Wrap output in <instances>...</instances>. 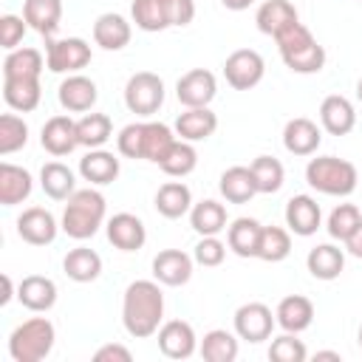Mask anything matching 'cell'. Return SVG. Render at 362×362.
<instances>
[{"label": "cell", "mask_w": 362, "mask_h": 362, "mask_svg": "<svg viewBox=\"0 0 362 362\" xmlns=\"http://www.w3.org/2000/svg\"><path fill=\"white\" fill-rule=\"evenodd\" d=\"M40 76H3V99L11 110L28 113L40 105Z\"/></svg>", "instance_id": "ffe728a7"}, {"label": "cell", "mask_w": 362, "mask_h": 362, "mask_svg": "<svg viewBox=\"0 0 362 362\" xmlns=\"http://www.w3.org/2000/svg\"><path fill=\"white\" fill-rule=\"evenodd\" d=\"M362 223V212H359V206H354V204H339V206H334L331 209V215H328V235L334 238V240H348L351 235H354V229Z\"/></svg>", "instance_id": "f6af8a7d"}, {"label": "cell", "mask_w": 362, "mask_h": 362, "mask_svg": "<svg viewBox=\"0 0 362 362\" xmlns=\"http://www.w3.org/2000/svg\"><path fill=\"white\" fill-rule=\"evenodd\" d=\"M345 249L354 255V257H362V223L354 229V235L345 240Z\"/></svg>", "instance_id": "f5cc1de1"}, {"label": "cell", "mask_w": 362, "mask_h": 362, "mask_svg": "<svg viewBox=\"0 0 362 362\" xmlns=\"http://www.w3.org/2000/svg\"><path fill=\"white\" fill-rule=\"evenodd\" d=\"M25 141H28V124L14 113H3L0 116V156H11L23 150Z\"/></svg>", "instance_id": "ee69618b"}, {"label": "cell", "mask_w": 362, "mask_h": 362, "mask_svg": "<svg viewBox=\"0 0 362 362\" xmlns=\"http://www.w3.org/2000/svg\"><path fill=\"white\" fill-rule=\"evenodd\" d=\"M356 99H359V102H362V79H359V82H356Z\"/></svg>", "instance_id": "6f0895ef"}, {"label": "cell", "mask_w": 362, "mask_h": 362, "mask_svg": "<svg viewBox=\"0 0 362 362\" xmlns=\"http://www.w3.org/2000/svg\"><path fill=\"white\" fill-rule=\"evenodd\" d=\"M17 300L28 311L42 314V311L54 308V303H57V283L51 277H42V274H28L17 286Z\"/></svg>", "instance_id": "d6986e66"}, {"label": "cell", "mask_w": 362, "mask_h": 362, "mask_svg": "<svg viewBox=\"0 0 362 362\" xmlns=\"http://www.w3.org/2000/svg\"><path fill=\"white\" fill-rule=\"evenodd\" d=\"M25 28H28L25 17H17V14H3V17H0V45H3L6 51H14V48L23 42Z\"/></svg>", "instance_id": "681fc988"}, {"label": "cell", "mask_w": 362, "mask_h": 362, "mask_svg": "<svg viewBox=\"0 0 362 362\" xmlns=\"http://www.w3.org/2000/svg\"><path fill=\"white\" fill-rule=\"evenodd\" d=\"M201 356L206 362H235L238 359V337L226 328H212L201 339Z\"/></svg>", "instance_id": "d590c367"}, {"label": "cell", "mask_w": 362, "mask_h": 362, "mask_svg": "<svg viewBox=\"0 0 362 362\" xmlns=\"http://www.w3.org/2000/svg\"><path fill=\"white\" fill-rule=\"evenodd\" d=\"M116 150L124 158H144V122H133L119 130Z\"/></svg>", "instance_id": "7dc6e473"}, {"label": "cell", "mask_w": 362, "mask_h": 362, "mask_svg": "<svg viewBox=\"0 0 362 362\" xmlns=\"http://www.w3.org/2000/svg\"><path fill=\"white\" fill-rule=\"evenodd\" d=\"M105 229H107V240H110L116 249H122V252H136V249H141L144 240H147V229H144L141 218H136V215H130V212L113 215Z\"/></svg>", "instance_id": "e0dca14e"}, {"label": "cell", "mask_w": 362, "mask_h": 362, "mask_svg": "<svg viewBox=\"0 0 362 362\" xmlns=\"http://www.w3.org/2000/svg\"><path fill=\"white\" fill-rule=\"evenodd\" d=\"M274 42H277L280 57H283L288 71H294V74H320L322 71L325 48L314 40V34L303 23H294L291 28L277 34Z\"/></svg>", "instance_id": "7a4b0ae2"}, {"label": "cell", "mask_w": 362, "mask_h": 362, "mask_svg": "<svg viewBox=\"0 0 362 362\" xmlns=\"http://www.w3.org/2000/svg\"><path fill=\"white\" fill-rule=\"evenodd\" d=\"M320 141H322L320 127L311 119H305V116L288 119L286 127H283V147L291 156H314L317 147H320Z\"/></svg>", "instance_id": "2e32d148"}, {"label": "cell", "mask_w": 362, "mask_h": 362, "mask_svg": "<svg viewBox=\"0 0 362 362\" xmlns=\"http://www.w3.org/2000/svg\"><path fill=\"white\" fill-rule=\"evenodd\" d=\"M320 122L331 136H348L356 124V110L345 96L331 93L320 105Z\"/></svg>", "instance_id": "44dd1931"}, {"label": "cell", "mask_w": 362, "mask_h": 362, "mask_svg": "<svg viewBox=\"0 0 362 362\" xmlns=\"http://www.w3.org/2000/svg\"><path fill=\"white\" fill-rule=\"evenodd\" d=\"M291 252V235L283 226H263L260 229V243H257V257L266 263H280Z\"/></svg>", "instance_id": "ab89813d"}, {"label": "cell", "mask_w": 362, "mask_h": 362, "mask_svg": "<svg viewBox=\"0 0 362 362\" xmlns=\"http://www.w3.org/2000/svg\"><path fill=\"white\" fill-rule=\"evenodd\" d=\"M305 181L311 189L322 192V195H337L345 198L356 189L359 173L351 161L337 158V156H317L305 164Z\"/></svg>", "instance_id": "277c9868"}, {"label": "cell", "mask_w": 362, "mask_h": 362, "mask_svg": "<svg viewBox=\"0 0 362 362\" xmlns=\"http://www.w3.org/2000/svg\"><path fill=\"white\" fill-rule=\"evenodd\" d=\"M215 93H218V82L206 68H192L175 82V96L184 107H209Z\"/></svg>", "instance_id": "30bf717a"}, {"label": "cell", "mask_w": 362, "mask_h": 362, "mask_svg": "<svg viewBox=\"0 0 362 362\" xmlns=\"http://www.w3.org/2000/svg\"><path fill=\"white\" fill-rule=\"evenodd\" d=\"M164 320V294L156 280H133L124 288L122 300V322L124 331L136 339H147L158 334Z\"/></svg>", "instance_id": "6da1fadb"}, {"label": "cell", "mask_w": 362, "mask_h": 362, "mask_svg": "<svg viewBox=\"0 0 362 362\" xmlns=\"http://www.w3.org/2000/svg\"><path fill=\"white\" fill-rule=\"evenodd\" d=\"M130 23L122 17V14H99L96 23H93V42L105 51H122L127 42H130Z\"/></svg>", "instance_id": "d4e9b609"}, {"label": "cell", "mask_w": 362, "mask_h": 362, "mask_svg": "<svg viewBox=\"0 0 362 362\" xmlns=\"http://www.w3.org/2000/svg\"><path fill=\"white\" fill-rule=\"evenodd\" d=\"M274 317H277V325H280L283 331L300 334V331H305V328L311 325V320H314V305H311V300L303 297V294H288V297H283V300L277 303Z\"/></svg>", "instance_id": "484cf974"}, {"label": "cell", "mask_w": 362, "mask_h": 362, "mask_svg": "<svg viewBox=\"0 0 362 362\" xmlns=\"http://www.w3.org/2000/svg\"><path fill=\"white\" fill-rule=\"evenodd\" d=\"M189 223L192 229L204 238V235H221L226 229V206L206 198V201H198L192 204L189 209Z\"/></svg>", "instance_id": "e575fe53"}, {"label": "cell", "mask_w": 362, "mask_h": 362, "mask_svg": "<svg viewBox=\"0 0 362 362\" xmlns=\"http://www.w3.org/2000/svg\"><path fill=\"white\" fill-rule=\"evenodd\" d=\"M11 300V277L3 274V294H0V305H6Z\"/></svg>", "instance_id": "11a10c76"}, {"label": "cell", "mask_w": 362, "mask_h": 362, "mask_svg": "<svg viewBox=\"0 0 362 362\" xmlns=\"http://www.w3.org/2000/svg\"><path fill=\"white\" fill-rule=\"evenodd\" d=\"M119 170H122L119 158H116L113 153L102 150V147H96V150H90V153H85V156L79 158V175H82L85 181H90L93 187L113 184V181L119 178Z\"/></svg>", "instance_id": "7402d4cb"}, {"label": "cell", "mask_w": 362, "mask_h": 362, "mask_svg": "<svg viewBox=\"0 0 362 362\" xmlns=\"http://www.w3.org/2000/svg\"><path fill=\"white\" fill-rule=\"evenodd\" d=\"M62 269L74 283H93L102 274V257L88 246H76L65 255Z\"/></svg>", "instance_id": "836d02e7"}, {"label": "cell", "mask_w": 362, "mask_h": 362, "mask_svg": "<svg viewBox=\"0 0 362 362\" xmlns=\"http://www.w3.org/2000/svg\"><path fill=\"white\" fill-rule=\"evenodd\" d=\"M124 105L136 116H153L164 105V82L153 71H139L124 85Z\"/></svg>", "instance_id": "8992f818"}, {"label": "cell", "mask_w": 362, "mask_h": 362, "mask_svg": "<svg viewBox=\"0 0 362 362\" xmlns=\"http://www.w3.org/2000/svg\"><path fill=\"white\" fill-rule=\"evenodd\" d=\"M167 14L170 25H189L195 17V0H167Z\"/></svg>", "instance_id": "f907efd6"}, {"label": "cell", "mask_w": 362, "mask_h": 362, "mask_svg": "<svg viewBox=\"0 0 362 362\" xmlns=\"http://www.w3.org/2000/svg\"><path fill=\"white\" fill-rule=\"evenodd\" d=\"M277 317L272 314V308L266 303H243L235 311V334L246 342H263L272 337Z\"/></svg>", "instance_id": "9c48e42d"}, {"label": "cell", "mask_w": 362, "mask_h": 362, "mask_svg": "<svg viewBox=\"0 0 362 362\" xmlns=\"http://www.w3.org/2000/svg\"><path fill=\"white\" fill-rule=\"evenodd\" d=\"M105 195L99 189H76L62 212V232L74 240H88L105 223Z\"/></svg>", "instance_id": "3957f363"}, {"label": "cell", "mask_w": 362, "mask_h": 362, "mask_svg": "<svg viewBox=\"0 0 362 362\" xmlns=\"http://www.w3.org/2000/svg\"><path fill=\"white\" fill-rule=\"evenodd\" d=\"M198 348V337L189 322L184 320H170L158 328V351L167 359H189Z\"/></svg>", "instance_id": "8fae6325"}, {"label": "cell", "mask_w": 362, "mask_h": 362, "mask_svg": "<svg viewBox=\"0 0 362 362\" xmlns=\"http://www.w3.org/2000/svg\"><path fill=\"white\" fill-rule=\"evenodd\" d=\"M158 167L173 175V178H184L189 175L195 167H198V153L192 147V141H184V139H175V144L167 150V156L158 161Z\"/></svg>", "instance_id": "74e56055"}, {"label": "cell", "mask_w": 362, "mask_h": 362, "mask_svg": "<svg viewBox=\"0 0 362 362\" xmlns=\"http://www.w3.org/2000/svg\"><path fill=\"white\" fill-rule=\"evenodd\" d=\"M252 175H255V184H257V192L263 195H272L283 187V178H286V170L283 164L274 158V156H257L252 164H249Z\"/></svg>", "instance_id": "b9f144b4"}, {"label": "cell", "mask_w": 362, "mask_h": 362, "mask_svg": "<svg viewBox=\"0 0 362 362\" xmlns=\"http://www.w3.org/2000/svg\"><path fill=\"white\" fill-rule=\"evenodd\" d=\"M57 339V331L51 320L45 317H31L23 325H17L8 337V354L14 362H40L51 354Z\"/></svg>", "instance_id": "5b68a950"}, {"label": "cell", "mask_w": 362, "mask_h": 362, "mask_svg": "<svg viewBox=\"0 0 362 362\" xmlns=\"http://www.w3.org/2000/svg\"><path fill=\"white\" fill-rule=\"evenodd\" d=\"M34 189V178L25 167H17L11 161L0 164V204L3 206H14L23 204Z\"/></svg>", "instance_id": "603a6c76"}, {"label": "cell", "mask_w": 362, "mask_h": 362, "mask_svg": "<svg viewBox=\"0 0 362 362\" xmlns=\"http://www.w3.org/2000/svg\"><path fill=\"white\" fill-rule=\"evenodd\" d=\"M173 144H175L173 127H167L164 122H144V161L158 164Z\"/></svg>", "instance_id": "7bdbcfd3"}, {"label": "cell", "mask_w": 362, "mask_h": 362, "mask_svg": "<svg viewBox=\"0 0 362 362\" xmlns=\"http://www.w3.org/2000/svg\"><path fill=\"white\" fill-rule=\"evenodd\" d=\"M40 187L48 198L54 201H68L74 192H76V181H74V173L71 167H65L62 161H48L42 164L40 170Z\"/></svg>", "instance_id": "d6a6232c"}, {"label": "cell", "mask_w": 362, "mask_h": 362, "mask_svg": "<svg viewBox=\"0 0 362 362\" xmlns=\"http://www.w3.org/2000/svg\"><path fill=\"white\" fill-rule=\"evenodd\" d=\"M23 17H25L28 28H34L42 37H51L62 20V0H25Z\"/></svg>", "instance_id": "83f0119b"}, {"label": "cell", "mask_w": 362, "mask_h": 362, "mask_svg": "<svg viewBox=\"0 0 362 362\" xmlns=\"http://www.w3.org/2000/svg\"><path fill=\"white\" fill-rule=\"evenodd\" d=\"M130 14H133V23L141 31H164V28H170L167 0H133Z\"/></svg>", "instance_id": "f35d334b"}, {"label": "cell", "mask_w": 362, "mask_h": 362, "mask_svg": "<svg viewBox=\"0 0 362 362\" xmlns=\"http://www.w3.org/2000/svg\"><path fill=\"white\" fill-rule=\"evenodd\" d=\"M40 141H42V147H45L51 156H57V158L74 153V147H79L76 122H74L71 116H51V119L42 124Z\"/></svg>", "instance_id": "9a60e30c"}, {"label": "cell", "mask_w": 362, "mask_h": 362, "mask_svg": "<svg viewBox=\"0 0 362 362\" xmlns=\"http://www.w3.org/2000/svg\"><path fill=\"white\" fill-rule=\"evenodd\" d=\"M263 74H266V62L255 48H238L223 62V76L235 90L255 88L263 79Z\"/></svg>", "instance_id": "ba28073f"}, {"label": "cell", "mask_w": 362, "mask_h": 362, "mask_svg": "<svg viewBox=\"0 0 362 362\" xmlns=\"http://www.w3.org/2000/svg\"><path fill=\"white\" fill-rule=\"evenodd\" d=\"M218 127V116L209 107H187L175 119V136L184 141H206Z\"/></svg>", "instance_id": "4316f807"}, {"label": "cell", "mask_w": 362, "mask_h": 362, "mask_svg": "<svg viewBox=\"0 0 362 362\" xmlns=\"http://www.w3.org/2000/svg\"><path fill=\"white\" fill-rule=\"evenodd\" d=\"M218 189L221 195L229 201V204H246L257 195V184H255V175L249 167H229L221 173V181H218Z\"/></svg>", "instance_id": "f1b7e54d"}, {"label": "cell", "mask_w": 362, "mask_h": 362, "mask_svg": "<svg viewBox=\"0 0 362 362\" xmlns=\"http://www.w3.org/2000/svg\"><path fill=\"white\" fill-rule=\"evenodd\" d=\"M255 23L263 34L277 37L286 28H291L294 23H300V14L288 0H266V3H260L257 14H255Z\"/></svg>", "instance_id": "cb8c5ba5"}, {"label": "cell", "mask_w": 362, "mask_h": 362, "mask_svg": "<svg viewBox=\"0 0 362 362\" xmlns=\"http://www.w3.org/2000/svg\"><path fill=\"white\" fill-rule=\"evenodd\" d=\"M359 3H362V0H359Z\"/></svg>", "instance_id": "91938a15"}, {"label": "cell", "mask_w": 362, "mask_h": 362, "mask_svg": "<svg viewBox=\"0 0 362 362\" xmlns=\"http://www.w3.org/2000/svg\"><path fill=\"white\" fill-rule=\"evenodd\" d=\"M192 257H195V263H198V266H206V269L221 266V263H223V257H226V243H223V240H218V235H204V238L195 243Z\"/></svg>", "instance_id": "c3c4849f"}, {"label": "cell", "mask_w": 362, "mask_h": 362, "mask_svg": "<svg viewBox=\"0 0 362 362\" xmlns=\"http://www.w3.org/2000/svg\"><path fill=\"white\" fill-rule=\"evenodd\" d=\"M305 266H308L311 277H317V280H337L345 269V255L334 243H320L308 252Z\"/></svg>", "instance_id": "1f68e13d"}, {"label": "cell", "mask_w": 362, "mask_h": 362, "mask_svg": "<svg viewBox=\"0 0 362 362\" xmlns=\"http://www.w3.org/2000/svg\"><path fill=\"white\" fill-rule=\"evenodd\" d=\"M221 3H223L229 11H243V8H249L255 0H221Z\"/></svg>", "instance_id": "db71d44e"}, {"label": "cell", "mask_w": 362, "mask_h": 362, "mask_svg": "<svg viewBox=\"0 0 362 362\" xmlns=\"http://www.w3.org/2000/svg\"><path fill=\"white\" fill-rule=\"evenodd\" d=\"M192 263L195 257H189L181 249H164L153 257V277L164 286H184L192 277Z\"/></svg>", "instance_id": "5bb4252c"}, {"label": "cell", "mask_w": 362, "mask_h": 362, "mask_svg": "<svg viewBox=\"0 0 362 362\" xmlns=\"http://www.w3.org/2000/svg\"><path fill=\"white\" fill-rule=\"evenodd\" d=\"M260 223L255 218H235L226 226V246L238 257H257V243H260Z\"/></svg>", "instance_id": "4dcf8cb0"}, {"label": "cell", "mask_w": 362, "mask_h": 362, "mask_svg": "<svg viewBox=\"0 0 362 362\" xmlns=\"http://www.w3.org/2000/svg\"><path fill=\"white\" fill-rule=\"evenodd\" d=\"M189 209H192V192L184 181H167L158 187V192H156V212L158 215L175 221L181 215H187Z\"/></svg>", "instance_id": "f546056e"}, {"label": "cell", "mask_w": 362, "mask_h": 362, "mask_svg": "<svg viewBox=\"0 0 362 362\" xmlns=\"http://www.w3.org/2000/svg\"><path fill=\"white\" fill-rule=\"evenodd\" d=\"M314 359H337V362H339V354H337V351H317Z\"/></svg>", "instance_id": "9f6ffc18"}, {"label": "cell", "mask_w": 362, "mask_h": 362, "mask_svg": "<svg viewBox=\"0 0 362 362\" xmlns=\"http://www.w3.org/2000/svg\"><path fill=\"white\" fill-rule=\"evenodd\" d=\"M130 359H133V354H130L124 345H116V342L102 345V348L93 354V362H130Z\"/></svg>", "instance_id": "816d5d0a"}, {"label": "cell", "mask_w": 362, "mask_h": 362, "mask_svg": "<svg viewBox=\"0 0 362 362\" xmlns=\"http://www.w3.org/2000/svg\"><path fill=\"white\" fill-rule=\"evenodd\" d=\"M320 221H322V212H320V204L311 195L288 198V204H286V226L294 235H300V238L314 235L320 229Z\"/></svg>", "instance_id": "ac0fdd59"}, {"label": "cell", "mask_w": 362, "mask_h": 362, "mask_svg": "<svg viewBox=\"0 0 362 362\" xmlns=\"http://www.w3.org/2000/svg\"><path fill=\"white\" fill-rule=\"evenodd\" d=\"M359 348H362V325H359Z\"/></svg>", "instance_id": "680465c9"}, {"label": "cell", "mask_w": 362, "mask_h": 362, "mask_svg": "<svg viewBox=\"0 0 362 362\" xmlns=\"http://www.w3.org/2000/svg\"><path fill=\"white\" fill-rule=\"evenodd\" d=\"M76 136H79L82 147L96 150V147H102L113 136V122H110L107 113H85L76 122Z\"/></svg>", "instance_id": "8d00e7d4"}, {"label": "cell", "mask_w": 362, "mask_h": 362, "mask_svg": "<svg viewBox=\"0 0 362 362\" xmlns=\"http://www.w3.org/2000/svg\"><path fill=\"white\" fill-rule=\"evenodd\" d=\"M45 59L37 48H14L3 59V76H40Z\"/></svg>", "instance_id": "60d3db41"}, {"label": "cell", "mask_w": 362, "mask_h": 362, "mask_svg": "<svg viewBox=\"0 0 362 362\" xmlns=\"http://www.w3.org/2000/svg\"><path fill=\"white\" fill-rule=\"evenodd\" d=\"M57 218L42 206H28L17 218V235L31 246H48L57 238Z\"/></svg>", "instance_id": "7c38bea8"}, {"label": "cell", "mask_w": 362, "mask_h": 362, "mask_svg": "<svg viewBox=\"0 0 362 362\" xmlns=\"http://www.w3.org/2000/svg\"><path fill=\"white\" fill-rule=\"evenodd\" d=\"M59 105L68 110V113H85L96 105L99 99V90H96V82L82 76V74H68V79L59 82Z\"/></svg>", "instance_id": "4fadbf2b"}, {"label": "cell", "mask_w": 362, "mask_h": 362, "mask_svg": "<svg viewBox=\"0 0 362 362\" xmlns=\"http://www.w3.org/2000/svg\"><path fill=\"white\" fill-rule=\"evenodd\" d=\"M90 62V45L82 37H45V68L51 74H76Z\"/></svg>", "instance_id": "52a82bcc"}, {"label": "cell", "mask_w": 362, "mask_h": 362, "mask_svg": "<svg viewBox=\"0 0 362 362\" xmlns=\"http://www.w3.org/2000/svg\"><path fill=\"white\" fill-rule=\"evenodd\" d=\"M305 356H308V351H305L303 339H297V334L286 331L283 337L272 339V348H269L272 362H305Z\"/></svg>", "instance_id": "bcb514c9"}]
</instances>
